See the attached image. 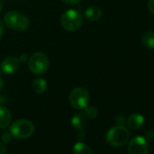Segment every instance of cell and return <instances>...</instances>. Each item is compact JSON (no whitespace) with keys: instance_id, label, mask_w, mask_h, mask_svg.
<instances>
[{"instance_id":"1","label":"cell","mask_w":154,"mask_h":154,"mask_svg":"<svg viewBox=\"0 0 154 154\" xmlns=\"http://www.w3.org/2000/svg\"><path fill=\"white\" fill-rule=\"evenodd\" d=\"M4 24L12 30L23 32L29 27L30 21L26 16L20 12L9 11L4 17Z\"/></svg>"},{"instance_id":"2","label":"cell","mask_w":154,"mask_h":154,"mask_svg":"<svg viewBox=\"0 0 154 154\" xmlns=\"http://www.w3.org/2000/svg\"><path fill=\"white\" fill-rule=\"evenodd\" d=\"M130 139V131L124 125H117L111 128L106 133V140L112 147H122Z\"/></svg>"},{"instance_id":"3","label":"cell","mask_w":154,"mask_h":154,"mask_svg":"<svg viewBox=\"0 0 154 154\" xmlns=\"http://www.w3.org/2000/svg\"><path fill=\"white\" fill-rule=\"evenodd\" d=\"M60 23L64 30L75 32L79 30L83 25V16L77 10L69 9L62 15Z\"/></svg>"},{"instance_id":"4","label":"cell","mask_w":154,"mask_h":154,"mask_svg":"<svg viewBox=\"0 0 154 154\" xmlns=\"http://www.w3.org/2000/svg\"><path fill=\"white\" fill-rule=\"evenodd\" d=\"M49 59L42 52L34 53L28 58L29 70L36 75H42L45 73L49 68Z\"/></svg>"},{"instance_id":"5","label":"cell","mask_w":154,"mask_h":154,"mask_svg":"<svg viewBox=\"0 0 154 154\" xmlns=\"http://www.w3.org/2000/svg\"><path fill=\"white\" fill-rule=\"evenodd\" d=\"M35 131L34 124L26 119H20L13 122L9 128L11 135L17 139H27L33 135Z\"/></svg>"},{"instance_id":"6","label":"cell","mask_w":154,"mask_h":154,"mask_svg":"<svg viewBox=\"0 0 154 154\" xmlns=\"http://www.w3.org/2000/svg\"><path fill=\"white\" fill-rule=\"evenodd\" d=\"M90 95L88 91L84 87H76L69 94V103L75 110H85L88 105Z\"/></svg>"},{"instance_id":"7","label":"cell","mask_w":154,"mask_h":154,"mask_svg":"<svg viewBox=\"0 0 154 154\" xmlns=\"http://www.w3.org/2000/svg\"><path fill=\"white\" fill-rule=\"evenodd\" d=\"M128 150L130 154H148L149 147L145 138L140 136L133 137L129 142Z\"/></svg>"},{"instance_id":"8","label":"cell","mask_w":154,"mask_h":154,"mask_svg":"<svg viewBox=\"0 0 154 154\" xmlns=\"http://www.w3.org/2000/svg\"><path fill=\"white\" fill-rule=\"evenodd\" d=\"M20 61L16 56H8L1 63V71L4 74H13L19 68Z\"/></svg>"},{"instance_id":"9","label":"cell","mask_w":154,"mask_h":154,"mask_svg":"<svg viewBox=\"0 0 154 154\" xmlns=\"http://www.w3.org/2000/svg\"><path fill=\"white\" fill-rule=\"evenodd\" d=\"M87 123V117L85 112H78L72 117L71 124L77 131H83Z\"/></svg>"},{"instance_id":"10","label":"cell","mask_w":154,"mask_h":154,"mask_svg":"<svg viewBox=\"0 0 154 154\" xmlns=\"http://www.w3.org/2000/svg\"><path fill=\"white\" fill-rule=\"evenodd\" d=\"M126 123L128 127L131 130H138L140 129L144 123V117L140 113H133L129 116L126 120Z\"/></svg>"},{"instance_id":"11","label":"cell","mask_w":154,"mask_h":154,"mask_svg":"<svg viewBox=\"0 0 154 154\" xmlns=\"http://www.w3.org/2000/svg\"><path fill=\"white\" fill-rule=\"evenodd\" d=\"M12 120L10 111L5 107L0 105V129H5L8 127Z\"/></svg>"},{"instance_id":"12","label":"cell","mask_w":154,"mask_h":154,"mask_svg":"<svg viewBox=\"0 0 154 154\" xmlns=\"http://www.w3.org/2000/svg\"><path fill=\"white\" fill-rule=\"evenodd\" d=\"M102 15L103 13L101 8L95 6L90 7L85 11V17L89 21H97L102 17Z\"/></svg>"},{"instance_id":"13","label":"cell","mask_w":154,"mask_h":154,"mask_svg":"<svg viewBox=\"0 0 154 154\" xmlns=\"http://www.w3.org/2000/svg\"><path fill=\"white\" fill-rule=\"evenodd\" d=\"M32 87H33V90H34V92L35 94H44L46 91V89H47V83L43 78H37V79L34 80Z\"/></svg>"},{"instance_id":"14","label":"cell","mask_w":154,"mask_h":154,"mask_svg":"<svg viewBox=\"0 0 154 154\" xmlns=\"http://www.w3.org/2000/svg\"><path fill=\"white\" fill-rule=\"evenodd\" d=\"M72 152H73V154H93L91 148L87 144H85L82 141L76 142L73 145Z\"/></svg>"},{"instance_id":"15","label":"cell","mask_w":154,"mask_h":154,"mask_svg":"<svg viewBox=\"0 0 154 154\" xmlns=\"http://www.w3.org/2000/svg\"><path fill=\"white\" fill-rule=\"evenodd\" d=\"M141 42L148 49H154V32L148 31L141 36Z\"/></svg>"},{"instance_id":"16","label":"cell","mask_w":154,"mask_h":154,"mask_svg":"<svg viewBox=\"0 0 154 154\" xmlns=\"http://www.w3.org/2000/svg\"><path fill=\"white\" fill-rule=\"evenodd\" d=\"M85 114L87 119H95L98 116V110L96 107L93 105H87L85 108Z\"/></svg>"},{"instance_id":"17","label":"cell","mask_w":154,"mask_h":154,"mask_svg":"<svg viewBox=\"0 0 154 154\" xmlns=\"http://www.w3.org/2000/svg\"><path fill=\"white\" fill-rule=\"evenodd\" d=\"M12 135L10 132H4L1 136V140L4 142V143H10L11 140H12Z\"/></svg>"},{"instance_id":"18","label":"cell","mask_w":154,"mask_h":154,"mask_svg":"<svg viewBox=\"0 0 154 154\" xmlns=\"http://www.w3.org/2000/svg\"><path fill=\"white\" fill-rule=\"evenodd\" d=\"M117 125H124L126 123V119L123 115H118L115 119Z\"/></svg>"},{"instance_id":"19","label":"cell","mask_w":154,"mask_h":154,"mask_svg":"<svg viewBox=\"0 0 154 154\" xmlns=\"http://www.w3.org/2000/svg\"><path fill=\"white\" fill-rule=\"evenodd\" d=\"M145 137H146V139H148V140H153V139H154V130H152V129L148 130V131L145 132Z\"/></svg>"},{"instance_id":"20","label":"cell","mask_w":154,"mask_h":154,"mask_svg":"<svg viewBox=\"0 0 154 154\" xmlns=\"http://www.w3.org/2000/svg\"><path fill=\"white\" fill-rule=\"evenodd\" d=\"M62 1L68 6H73V5L78 4L81 0H62Z\"/></svg>"},{"instance_id":"21","label":"cell","mask_w":154,"mask_h":154,"mask_svg":"<svg viewBox=\"0 0 154 154\" xmlns=\"http://www.w3.org/2000/svg\"><path fill=\"white\" fill-rule=\"evenodd\" d=\"M148 9L151 14L154 15V0H149L148 1Z\"/></svg>"},{"instance_id":"22","label":"cell","mask_w":154,"mask_h":154,"mask_svg":"<svg viewBox=\"0 0 154 154\" xmlns=\"http://www.w3.org/2000/svg\"><path fill=\"white\" fill-rule=\"evenodd\" d=\"M4 29H5L4 22L2 21L1 18H0V38L2 37V35H3V34H4Z\"/></svg>"},{"instance_id":"23","label":"cell","mask_w":154,"mask_h":154,"mask_svg":"<svg viewBox=\"0 0 154 154\" xmlns=\"http://www.w3.org/2000/svg\"><path fill=\"white\" fill-rule=\"evenodd\" d=\"M28 54H21L20 55V57L18 58L19 59V61L20 62H26V61H27L28 60Z\"/></svg>"},{"instance_id":"24","label":"cell","mask_w":154,"mask_h":154,"mask_svg":"<svg viewBox=\"0 0 154 154\" xmlns=\"http://www.w3.org/2000/svg\"><path fill=\"white\" fill-rule=\"evenodd\" d=\"M0 154H6V147L2 142H0Z\"/></svg>"},{"instance_id":"25","label":"cell","mask_w":154,"mask_h":154,"mask_svg":"<svg viewBox=\"0 0 154 154\" xmlns=\"http://www.w3.org/2000/svg\"><path fill=\"white\" fill-rule=\"evenodd\" d=\"M3 87H4V82H3V80H2L1 77H0V92L2 91Z\"/></svg>"},{"instance_id":"26","label":"cell","mask_w":154,"mask_h":154,"mask_svg":"<svg viewBox=\"0 0 154 154\" xmlns=\"http://www.w3.org/2000/svg\"><path fill=\"white\" fill-rule=\"evenodd\" d=\"M3 7H4V1L3 0H0V12L3 10Z\"/></svg>"}]
</instances>
